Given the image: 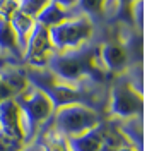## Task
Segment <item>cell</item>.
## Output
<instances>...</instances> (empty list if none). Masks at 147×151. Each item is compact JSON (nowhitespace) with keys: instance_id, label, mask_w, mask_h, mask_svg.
<instances>
[{"instance_id":"5bb4252c","label":"cell","mask_w":147,"mask_h":151,"mask_svg":"<svg viewBox=\"0 0 147 151\" xmlns=\"http://www.w3.org/2000/svg\"><path fill=\"white\" fill-rule=\"evenodd\" d=\"M104 2L106 0H77V7L75 9L79 10L81 14H86V16L92 17V16L103 14Z\"/></svg>"},{"instance_id":"3957f363","label":"cell","mask_w":147,"mask_h":151,"mask_svg":"<svg viewBox=\"0 0 147 151\" xmlns=\"http://www.w3.org/2000/svg\"><path fill=\"white\" fill-rule=\"evenodd\" d=\"M94 35L92 17L86 14H74L72 17L65 19L64 22L48 29V36L51 41L53 52L64 53L84 47L91 41Z\"/></svg>"},{"instance_id":"ac0fdd59","label":"cell","mask_w":147,"mask_h":151,"mask_svg":"<svg viewBox=\"0 0 147 151\" xmlns=\"http://www.w3.org/2000/svg\"><path fill=\"white\" fill-rule=\"evenodd\" d=\"M10 98H14V93H12V89L5 84V81L0 76V103L5 101V100H10Z\"/></svg>"},{"instance_id":"9a60e30c","label":"cell","mask_w":147,"mask_h":151,"mask_svg":"<svg viewBox=\"0 0 147 151\" xmlns=\"http://www.w3.org/2000/svg\"><path fill=\"white\" fill-rule=\"evenodd\" d=\"M138 0H106L104 2V7H103V12H110L113 7H118V12L127 17V16H132V7L137 4Z\"/></svg>"},{"instance_id":"52a82bcc","label":"cell","mask_w":147,"mask_h":151,"mask_svg":"<svg viewBox=\"0 0 147 151\" xmlns=\"http://www.w3.org/2000/svg\"><path fill=\"white\" fill-rule=\"evenodd\" d=\"M99 58L108 74L121 76L128 65V52L118 41H106L98 47Z\"/></svg>"},{"instance_id":"44dd1931","label":"cell","mask_w":147,"mask_h":151,"mask_svg":"<svg viewBox=\"0 0 147 151\" xmlns=\"http://www.w3.org/2000/svg\"><path fill=\"white\" fill-rule=\"evenodd\" d=\"M5 65H7V64H5L4 60H0V69H2V67H5Z\"/></svg>"},{"instance_id":"30bf717a","label":"cell","mask_w":147,"mask_h":151,"mask_svg":"<svg viewBox=\"0 0 147 151\" xmlns=\"http://www.w3.org/2000/svg\"><path fill=\"white\" fill-rule=\"evenodd\" d=\"M104 122V120H103ZM103 122L91 131H86L81 136L65 137L69 151H101L103 150Z\"/></svg>"},{"instance_id":"7c38bea8","label":"cell","mask_w":147,"mask_h":151,"mask_svg":"<svg viewBox=\"0 0 147 151\" xmlns=\"http://www.w3.org/2000/svg\"><path fill=\"white\" fill-rule=\"evenodd\" d=\"M74 14H79V12L77 10H65L60 5H56L55 2H51L36 17V22H39L41 26H45L46 29H50L53 26H56V24H60V22H64L65 19L72 17Z\"/></svg>"},{"instance_id":"8992f818","label":"cell","mask_w":147,"mask_h":151,"mask_svg":"<svg viewBox=\"0 0 147 151\" xmlns=\"http://www.w3.org/2000/svg\"><path fill=\"white\" fill-rule=\"evenodd\" d=\"M51 53H53V47L48 36V29L36 22L22 52V65L31 69H46L48 58Z\"/></svg>"},{"instance_id":"9c48e42d","label":"cell","mask_w":147,"mask_h":151,"mask_svg":"<svg viewBox=\"0 0 147 151\" xmlns=\"http://www.w3.org/2000/svg\"><path fill=\"white\" fill-rule=\"evenodd\" d=\"M0 60L7 65L22 67V52L17 47L16 35L9 22L0 21Z\"/></svg>"},{"instance_id":"d6986e66","label":"cell","mask_w":147,"mask_h":151,"mask_svg":"<svg viewBox=\"0 0 147 151\" xmlns=\"http://www.w3.org/2000/svg\"><path fill=\"white\" fill-rule=\"evenodd\" d=\"M51 2H55L56 5H60L62 9L65 10H77V0H51ZM79 12V10H77Z\"/></svg>"},{"instance_id":"2e32d148","label":"cell","mask_w":147,"mask_h":151,"mask_svg":"<svg viewBox=\"0 0 147 151\" xmlns=\"http://www.w3.org/2000/svg\"><path fill=\"white\" fill-rule=\"evenodd\" d=\"M19 10V0H0V21L9 22L14 12Z\"/></svg>"},{"instance_id":"277c9868","label":"cell","mask_w":147,"mask_h":151,"mask_svg":"<svg viewBox=\"0 0 147 151\" xmlns=\"http://www.w3.org/2000/svg\"><path fill=\"white\" fill-rule=\"evenodd\" d=\"M103 122V117L96 108L87 105H67L56 108L53 117L50 119V125L55 132L64 137L81 136L86 131H91Z\"/></svg>"},{"instance_id":"6da1fadb","label":"cell","mask_w":147,"mask_h":151,"mask_svg":"<svg viewBox=\"0 0 147 151\" xmlns=\"http://www.w3.org/2000/svg\"><path fill=\"white\" fill-rule=\"evenodd\" d=\"M24 76L28 79V84L38 88L41 93L48 96V100L53 103V106L62 108L67 105H87L91 108L94 106V94L86 88V84H69L60 79H56L48 69H31L24 67Z\"/></svg>"},{"instance_id":"ba28073f","label":"cell","mask_w":147,"mask_h":151,"mask_svg":"<svg viewBox=\"0 0 147 151\" xmlns=\"http://www.w3.org/2000/svg\"><path fill=\"white\" fill-rule=\"evenodd\" d=\"M0 132L12 139L24 142L22 134V122H21V110L14 98L5 100L0 103ZM26 144V142H24Z\"/></svg>"},{"instance_id":"ffe728a7","label":"cell","mask_w":147,"mask_h":151,"mask_svg":"<svg viewBox=\"0 0 147 151\" xmlns=\"http://www.w3.org/2000/svg\"><path fill=\"white\" fill-rule=\"evenodd\" d=\"M22 151H41V150H39V146H38L36 142L33 141L31 144H28V146H26V148H24Z\"/></svg>"},{"instance_id":"5b68a950","label":"cell","mask_w":147,"mask_h":151,"mask_svg":"<svg viewBox=\"0 0 147 151\" xmlns=\"http://www.w3.org/2000/svg\"><path fill=\"white\" fill-rule=\"evenodd\" d=\"M142 110H144L142 93L125 76H120L115 81V84L111 86L108 112L113 117H118L121 120H128L133 117H140Z\"/></svg>"},{"instance_id":"8fae6325","label":"cell","mask_w":147,"mask_h":151,"mask_svg":"<svg viewBox=\"0 0 147 151\" xmlns=\"http://www.w3.org/2000/svg\"><path fill=\"white\" fill-rule=\"evenodd\" d=\"M9 24H10V28H12V31H14V35H16L19 50L24 52L26 43H28L29 36H31V33H33V29H34L36 19L29 17V16H26L24 12L17 10V12H14V16L10 17Z\"/></svg>"},{"instance_id":"e0dca14e","label":"cell","mask_w":147,"mask_h":151,"mask_svg":"<svg viewBox=\"0 0 147 151\" xmlns=\"http://www.w3.org/2000/svg\"><path fill=\"white\" fill-rule=\"evenodd\" d=\"M24 148H26V144L22 141L12 139L0 132V151H22Z\"/></svg>"},{"instance_id":"7a4b0ae2","label":"cell","mask_w":147,"mask_h":151,"mask_svg":"<svg viewBox=\"0 0 147 151\" xmlns=\"http://www.w3.org/2000/svg\"><path fill=\"white\" fill-rule=\"evenodd\" d=\"M21 110V122H22V134L26 146L34 141L39 129L45 125L55 113V106L48 100L45 93L38 88L29 84L21 94L14 98Z\"/></svg>"},{"instance_id":"4fadbf2b","label":"cell","mask_w":147,"mask_h":151,"mask_svg":"<svg viewBox=\"0 0 147 151\" xmlns=\"http://www.w3.org/2000/svg\"><path fill=\"white\" fill-rule=\"evenodd\" d=\"M51 4V0H19V10L26 16L36 19Z\"/></svg>"}]
</instances>
